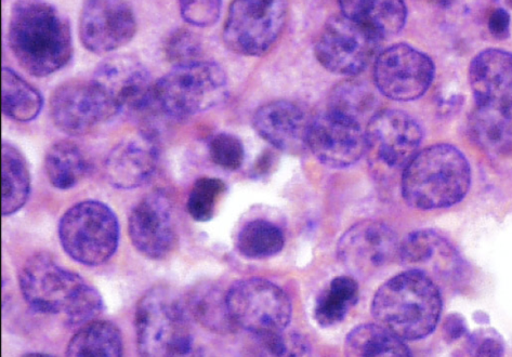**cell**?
Segmentation results:
<instances>
[{
  "mask_svg": "<svg viewBox=\"0 0 512 357\" xmlns=\"http://www.w3.org/2000/svg\"><path fill=\"white\" fill-rule=\"evenodd\" d=\"M181 16L200 28L214 25L220 17L221 0H179Z\"/></svg>",
  "mask_w": 512,
  "mask_h": 357,
  "instance_id": "37",
  "label": "cell"
},
{
  "mask_svg": "<svg viewBox=\"0 0 512 357\" xmlns=\"http://www.w3.org/2000/svg\"><path fill=\"white\" fill-rule=\"evenodd\" d=\"M61 246L74 261L98 267L109 261L120 243V223L113 210L99 201L71 207L59 223Z\"/></svg>",
  "mask_w": 512,
  "mask_h": 357,
  "instance_id": "7",
  "label": "cell"
},
{
  "mask_svg": "<svg viewBox=\"0 0 512 357\" xmlns=\"http://www.w3.org/2000/svg\"><path fill=\"white\" fill-rule=\"evenodd\" d=\"M183 302L191 319L210 332L227 335L238 328L229 312L227 294H223L216 286H195L190 289Z\"/></svg>",
  "mask_w": 512,
  "mask_h": 357,
  "instance_id": "24",
  "label": "cell"
},
{
  "mask_svg": "<svg viewBox=\"0 0 512 357\" xmlns=\"http://www.w3.org/2000/svg\"><path fill=\"white\" fill-rule=\"evenodd\" d=\"M468 351L472 356L500 357L505 354V342L492 328H481L468 338Z\"/></svg>",
  "mask_w": 512,
  "mask_h": 357,
  "instance_id": "38",
  "label": "cell"
},
{
  "mask_svg": "<svg viewBox=\"0 0 512 357\" xmlns=\"http://www.w3.org/2000/svg\"><path fill=\"white\" fill-rule=\"evenodd\" d=\"M131 243L144 257L161 260L172 251L176 240L174 208L162 191L142 198L128 218Z\"/></svg>",
  "mask_w": 512,
  "mask_h": 357,
  "instance_id": "18",
  "label": "cell"
},
{
  "mask_svg": "<svg viewBox=\"0 0 512 357\" xmlns=\"http://www.w3.org/2000/svg\"><path fill=\"white\" fill-rule=\"evenodd\" d=\"M190 315L185 302L156 287L138 302L135 315L138 351L147 357L186 356L193 348Z\"/></svg>",
  "mask_w": 512,
  "mask_h": 357,
  "instance_id": "5",
  "label": "cell"
},
{
  "mask_svg": "<svg viewBox=\"0 0 512 357\" xmlns=\"http://www.w3.org/2000/svg\"><path fill=\"white\" fill-rule=\"evenodd\" d=\"M471 169L466 156L450 144L419 151L403 169L402 195L418 210L449 208L470 190Z\"/></svg>",
  "mask_w": 512,
  "mask_h": 357,
  "instance_id": "4",
  "label": "cell"
},
{
  "mask_svg": "<svg viewBox=\"0 0 512 357\" xmlns=\"http://www.w3.org/2000/svg\"><path fill=\"white\" fill-rule=\"evenodd\" d=\"M136 32V16L127 0H85L80 36L87 50L107 54L127 45Z\"/></svg>",
  "mask_w": 512,
  "mask_h": 357,
  "instance_id": "17",
  "label": "cell"
},
{
  "mask_svg": "<svg viewBox=\"0 0 512 357\" xmlns=\"http://www.w3.org/2000/svg\"><path fill=\"white\" fill-rule=\"evenodd\" d=\"M341 15L385 39L399 34L408 18L404 0H338Z\"/></svg>",
  "mask_w": 512,
  "mask_h": 357,
  "instance_id": "23",
  "label": "cell"
},
{
  "mask_svg": "<svg viewBox=\"0 0 512 357\" xmlns=\"http://www.w3.org/2000/svg\"><path fill=\"white\" fill-rule=\"evenodd\" d=\"M359 299V285L349 276H338L320 295L315 304V319L323 327L343 322Z\"/></svg>",
  "mask_w": 512,
  "mask_h": 357,
  "instance_id": "31",
  "label": "cell"
},
{
  "mask_svg": "<svg viewBox=\"0 0 512 357\" xmlns=\"http://www.w3.org/2000/svg\"><path fill=\"white\" fill-rule=\"evenodd\" d=\"M124 341L120 328L109 321H93L84 326L69 342L71 357H120Z\"/></svg>",
  "mask_w": 512,
  "mask_h": 357,
  "instance_id": "25",
  "label": "cell"
},
{
  "mask_svg": "<svg viewBox=\"0 0 512 357\" xmlns=\"http://www.w3.org/2000/svg\"><path fill=\"white\" fill-rule=\"evenodd\" d=\"M165 52L175 66L186 65L201 60L202 45L192 32L179 29L168 37Z\"/></svg>",
  "mask_w": 512,
  "mask_h": 357,
  "instance_id": "36",
  "label": "cell"
},
{
  "mask_svg": "<svg viewBox=\"0 0 512 357\" xmlns=\"http://www.w3.org/2000/svg\"><path fill=\"white\" fill-rule=\"evenodd\" d=\"M228 95L225 71L214 62L175 66L154 84V107L174 118H187L217 107Z\"/></svg>",
  "mask_w": 512,
  "mask_h": 357,
  "instance_id": "6",
  "label": "cell"
},
{
  "mask_svg": "<svg viewBox=\"0 0 512 357\" xmlns=\"http://www.w3.org/2000/svg\"><path fill=\"white\" fill-rule=\"evenodd\" d=\"M423 2L441 7H446L449 6L453 2V0H423Z\"/></svg>",
  "mask_w": 512,
  "mask_h": 357,
  "instance_id": "41",
  "label": "cell"
},
{
  "mask_svg": "<svg viewBox=\"0 0 512 357\" xmlns=\"http://www.w3.org/2000/svg\"><path fill=\"white\" fill-rule=\"evenodd\" d=\"M367 149L375 160L390 169H404L419 152L423 129L405 112L376 113L365 132Z\"/></svg>",
  "mask_w": 512,
  "mask_h": 357,
  "instance_id": "16",
  "label": "cell"
},
{
  "mask_svg": "<svg viewBox=\"0 0 512 357\" xmlns=\"http://www.w3.org/2000/svg\"><path fill=\"white\" fill-rule=\"evenodd\" d=\"M469 84L477 108L512 117V54L501 49L480 52L469 66Z\"/></svg>",
  "mask_w": 512,
  "mask_h": 357,
  "instance_id": "20",
  "label": "cell"
},
{
  "mask_svg": "<svg viewBox=\"0 0 512 357\" xmlns=\"http://www.w3.org/2000/svg\"><path fill=\"white\" fill-rule=\"evenodd\" d=\"M510 17L508 12L498 8L491 13L489 29L494 37L505 38L509 34Z\"/></svg>",
  "mask_w": 512,
  "mask_h": 357,
  "instance_id": "40",
  "label": "cell"
},
{
  "mask_svg": "<svg viewBox=\"0 0 512 357\" xmlns=\"http://www.w3.org/2000/svg\"><path fill=\"white\" fill-rule=\"evenodd\" d=\"M227 303L236 327L256 337L283 333L292 319V301L284 290L257 277L236 282Z\"/></svg>",
  "mask_w": 512,
  "mask_h": 357,
  "instance_id": "9",
  "label": "cell"
},
{
  "mask_svg": "<svg viewBox=\"0 0 512 357\" xmlns=\"http://www.w3.org/2000/svg\"><path fill=\"white\" fill-rule=\"evenodd\" d=\"M209 156L217 166L234 171L242 167L245 152L239 138L222 132L210 140Z\"/></svg>",
  "mask_w": 512,
  "mask_h": 357,
  "instance_id": "35",
  "label": "cell"
},
{
  "mask_svg": "<svg viewBox=\"0 0 512 357\" xmlns=\"http://www.w3.org/2000/svg\"><path fill=\"white\" fill-rule=\"evenodd\" d=\"M468 326L465 317L459 313L446 316L443 323V337L446 342L453 343L467 334Z\"/></svg>",
  "mask_w": 512,
  "mask_h": 357,
  "instance_id": "39",
  "label": "cell"
},
{
  "mask_svg": "<svg viewBox=\"0 0 512 357\" xmlns=\"http://www.w3.org/2000/svg\"><path fill=\"white\" fill-rule=\"evenodd\" d=\"M52 122L64 134L84 136L116 114L94 79H73L60 85L50 98Z\"/></svg>",
  "mask_w": 512,
  "mask_h": 357,
  "instance_id": "12",
  "label": "cell"
},
{
  "mask_svg": "<svg viewBox=\"0 0 512 357\" xmlns=\"http://www.w3.org/2000/svg\"><path fill=\"white\" fill-rule=\"evenodd\" d=\"M472 140L491 157L512 153V117L477 108L470 116Z\"/></svg>",
  "mask_w": 512,
  "mask_h": 357,
  "instance_id": "26",
  "label": "cell"
},
{
  "mask_svg": "<svg viewBox=\"0 0 512 357\" xmlns=\"http://www.w3.org/2000/svg\"><path fill=\"white\" fill-rule=\"evenodd\" d=\"M287 13V0H233L223 42L235 54L264 56L278 42Z\"/></svg>",
  "mask_w": 512,
  "mask_h": 357,
  "instance_id": "8",
  "label": "cell"
},
{
  "mask_svg": "<svg viewBox=\"0 0 512 357\" xmlns=\"http://www.w3.org/2000/svg\"><path fill=\"white\" fill-rule=\"evenodd\" d=\"M400 244L395 232L385 223L362 221L341 236L338 258L351 272L371 275L399 256Z\"/></svg>",
  "mask_w": 512,
  "mask_h": 357,
  "instance_id": "19",
  "label": "cell"
},
{
  "mask_svg": "<svg viewBox=\"0 0 512 357\" xmlns=\"http://www.w3.org/2000/svg\"><path fill=\"white\" fill-rule=\"evenodd\" d=\"M44 100L33 85L12 69L3 71V111L12 121L30 123L42 112Z\"/></svg>",
  "mask_w": 512,
  "mask_h": 357,
  "instance_id": "30",
  "label": "cell"
},
{
  "mask_svg": "<svg viewBox=\"0 0 512 357\" xmlns=\"http://www.w3.org/2000/svg\"><path fill=\"white\" fill-rule=\"evenodd\" d=\"M399 258L406 270L429 277L437 285L458 286L464 280L466 264L454 245L432 230H419L404 238Z\"/></svg>",
  "mask_w": 512,
  "mask_h": 357,
  "instance_id": "13",
  "label": "cell"
},
{
  "mask_svg": "<svg viewBox=\"0 0 512 357\" xmlns=\"http://www.w3.org/2000/svg\"><path fill=\"white\" fill-rule=\"evenodd\" d=\"M45 169L52 187L67 191L85 178L88 163L85 154L75 142L62 140L52 145L47 152Z\"/></svg>",
  "mask_w": 512,
  "mask_h": 357,
  "instance_id": "27",
  "label": "cell"
},
{
  "mask_svg": "<svg viewBox=\"0 0 512 357\" xmlns=\"http://www.w3.org/2000/svg\"><path fill=\"white\" fill-rule=\"evenodd\" d=\"M159 158L154 138L142 132L115 145L105 161V176L118 190H135L151 180Z\"/></svg>",
  "mask_w": 512,
  "mask_h": 357,
  "instance_id": "21",
  "label": "cell"
},
{
  "mask_svg": "<svg viewBox=\"0 0 512 357\" xmlns=\"http://www.w3.org/2000/svg\"><path fill=\"white\" fill-rule=\"evenodd\" d=\"M374 105L375 97L369 88L358 82H346L334 89L330 110L360 123L372 113Z\"/></svg>",
  "mask_w": 512,
  "mask_h": 357,
  "instance_id": "33",
  "label": "cell"
},
{
  "mask_svg": "<svg viewBox=\"0 0 512 357\" xmlns=\"http://www.w3.org/2000/svg\"><path fill=\"white\" fill-rule=\"evenodd\" d=\"M348 356H411L404 340L379 324H365L351 330L345 342Z\"/></svg>",
  "mask_w": 512,
  "mask_h": 357,
  "instance_id": "29",
  "label": "cell"
},
{
  "mask_svg": "<svg viewBox=\"0 0 512 357\" xmlns=\"http://www.w3.org/2000/svg\"><path fill=\"white\" fill-rule=\"evenodd\" d=\"M258 134L273 147L288 153H299L308 147L310 122L303 110L290 101L264 105L255 114Z\"/></svg>",
  "mask_w": 512,
  "mask_h": 357,
  "instance_id": "22",
  "label": "cell"
},
{
  "mask_svg": "<svg viewBox=\"0 0 512 357\" xmlns=\"http://www.w3.org/2000/svg\"><path fill=\"white\" fill-rule=\"evenodd\" d=\"M442 312L439 286L428 276L406 270L377 290L372 313L404 341L424 339L435 332Z\"/></svg>",
  "mask_w": 512,
  "mask_h": 357,
  "instance_id": "3",
  "label": "cell"
},
{
  "mask_svg": "<svg viewBox=\"0 0 512 357\" xmlns=\"http://www.w3.org/2000/svg\"><path fill=\"white\" fill-rule=\"evenodd\" d=\"M116 114L143 112L154 107V84L139 60L117 56L98 65L93 77Z\"/></svg>",
  "mask_w": 512,
  "mask_h": 357,
  "instance_id": "15",
  "label": "cell"
},
{
  "mask_svg": "<svg viewBox=\"0 0 512 357\" xmlns=\"http://www.w3.org/2000/svg\"><path fill=\"white\" fill-rule=\"evenodd\" d=\"M382 41L364 26L340 15L324 25L315 45V56L327 71L354 76L377 59Z\"/></svg>",
  "mask_w": 512,
  "mask_h": 357,
  "instance_id": "10",
  "label": "cell"
},
{
  "mask_svg": "<svg viewBox=\"0 0 512 357\" xmlns=\"http://www.w3.org/2000/svg\"><path fill=\"white\" fill-rule=\"evenodd\" d=\"M31 175L25 157L15 145L3 144V215L18 213L29 201Z\"/></svg>",
  "mask_w": 512,
  "mask_h": 357,
  "instance_id": "28",
  "label": "cell"
},
{
  "mask_svg": "<svg viewBox=\"0 0 512 357\" xmlns=\"http://www.w3.org/2000/svg\"><path fill=\"white\" fill-rule=\"evenodd\" d=\"M8 41L22 68L36 77L59 72L74 54L67 18L46 0H18L11 10Z\"/></svg>",
  "mask_w": 512,
  "mask_h": 357,
  "instance_id": "1",
  "label": "cell"
},
{
  "mask_svg": "<svg viewBox=\"0 0 512 357\" xmlns=\"http://www.w3.org/2000/svg\"><path fill=\"white\" fill-rule=\"evenodd\" d=\"M307 144L319 162L336 169L358 163L367 150L361 124L331 110L310 122Z\"/></svg>",
  "mask_w": 512,
  "mask_h": 357,
  "instance_id": "14",
  "label": "cell"
},
{
  "mask_svg": "<svg viewBox=\"0 0 512 357\" xmlns=\"http://www.w3.org/2000/svg\"><path fill=\"white\" fill-rule=\"evenodd\" d=\"M19 283L24 300L34 311L63 314L65 324L71 327L95 321L103 310L97 290L47 254L26 260Z\"/></svg>",
  "mask_w": 512,
  "mask_h": 357,
  "instance_id": "2",
  "label": "cell"
},
{
  "mask_svg": "<svg viewBox=\"0 0 512 357\" xmlns=\"http://www.w3.org/2000/svg\"><path fill=\"white\" fill-rule=\"evenodd\" d=\"M227 188L217 178H201L196 181L188 197L187 209L192 219L207 222L215 216L216 209Z\"/></svg>",
  "mask_w": 512,
  "mask_h": 357,
  "instance_id": "34",
  "label": "cell"
},
{
  "mask_svg": "<svg viewBox=\"0 0 512 357\" xmlns=\"http://www.w3.org/2000/svg\"><path fill=\"white\" fill-rule=\"evenodd\" d=\"M435 71V64L424 52L400 44L380 52L375 60L374 79L384 96L408 102L426 94Z\"/></svg>",
  "mask_w": 512,
  "mask_h": 357,
  "instance_id": "11",
  "label": "cell"
},
{
  "mask_svg": "<svg viewBox=\"0 0 512 357\" xmlns=\"http://www.w3.org/2000/svg\"><path fill=\"white\" fill-rule=\"evenodd\" d=\"M285 238L275 224L266 220H254L245 224L238 235L240 254L248 259H266L283 249Z\"/></svg>",
  "mask_w": 512,
  "mask_h": 357,
  "instance_id": "32",
  "label": "cell"
},
{
  "mask_svg": "<svg viewBox=\"0 0 512 357\" xmlns=\"http://www.w3.org/2000/svg\"><path fill=\"white\" fill-rule=\"evenodd\" d=\"M507 3L512 8V0H507Z\"/></svg>",
  "mask_w": 512,
  "mask_h": 357,
  "instance_id": "42",
  "label": "cell"
}]
</instances>
